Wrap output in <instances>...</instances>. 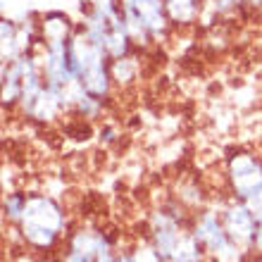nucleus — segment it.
<instances>
[{"label":"nucleus","mask_w":262,"mask_h":262,"mask_svg":"<svg viewBox=\"0 0 262 262\" xmlns=\"http://www.w3.org/2000/svg\"><path fill=\"white\" fill-rule=\"evenodd\" d=\"M203 3L205 0H167L169 21L179 24V27H188V24L198 21L200 12H203Z\"/></svg>","instance_id":"4"},{"label":"nucleus","mask_w":262,"mask_h":262,"mask_svg":"<svg viewBox=\"0 0 262 262\" xmlns=\"http://www.w3.org/2000/svg\"><path fill=\"white\" fill-rule=\"evenodd\" d=\"M27 200H29V193L24 191H10L3 200V212H5V220L10 224H19L21 222V214L27 210Z\"/></svg>","instance_id":"6"},{"label":"nucleus","mask_w":262,"mask_h":262,"mask_svg":"<svg viewBox=\"0 0 262 262\" xmlns=\"http://www.w3.org/2000/svg\"><path fill=\"white\" fill-rule=\"evenodd\" d=\"M100 141H105V143H112V141H115V131H112V126L100 129Z\"/></svg>","instance_id":"7"},{"label":"nucleus","mask_w":262,"mask_h":262,"mask_svg":"<svg viewBox=\"0 0 262 262\" xmlns=\"http://www.w3.org/2000/svg\"><path fill=\"white\" fill-rule=\"evenodd\" d=\"M220 214H222L227 234L231 236V241L238 243L243 250L253 248V236H255V229H257L253 207L246 200L234 198L231 203H227V205L222 207Z\"/></svg>","instance_id":"3"},{"label":"nucleus","mask_w":262,"mask_h":262,"mask_svg":"<svg viewBox=\"0 0 262 262\" xmlns=\"http://www.w3.org/2000/svg\"><path fill=\"white\" fill-rule=\"evenodd\" d=\"M21 231V241L27 250L41 255L48 253L62 241L64 231V212L60 203L50 195L29 193L27 210L21 214V222L17 224Z\"/></svg>","instance_id":"1"},{"label":"nucleus","mask_w":262,"mask_h":262,"mask_svg":"<svg viewBox=\"0 0 262 262\" xmlns=\"http://www.w3.org/2000/svg\"><path fill=\"white\" fill-rule=\"evenodd\" d=\"M110 69H112V81L119 83L122 89L131 86V83L138 79V60H134L131 55L112 60Z\"/></svg>","instance_id":"5"},{"label":"nucleus","mask_w":262,"mask_h":262,"mask_svg":"<svg viewBox=\"0 0 262 262\" xmlns=\"http://www.w3.org/2000/svg\"><path fill=\"white\" fill-rule=\"evenodd\" d=\"M227 177L234 198L250 203L255 195L262 193V160L255 152H234L227 162Z\"/></svg>","instance_id":"2"}]
</instances>
